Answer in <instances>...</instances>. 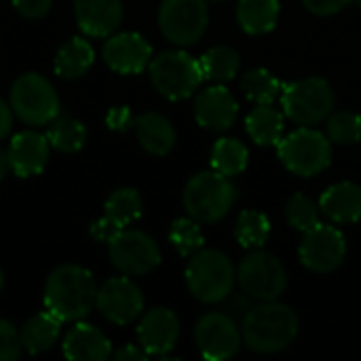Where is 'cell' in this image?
Segmentation results:
<instances>
[{
  "label": "cell",
  "mask_w": 361,
  "mask_h": 361,
  "mask_svg": "<svg viewBox=\"0 0 361 361\" xmlns=\"http://www.w3.org/2000/svg\"><path fill=\"white\" fill-rule=\"evenodd\" d=\"M97 283L89 269L80 264H61L44 281V309L63 324L85 319L97 305Z\"/></svg>",
  "instance_id": "6da1fadb"
},
{
  "label": "cell",
  "mask_w": 361,
  "mask_h": 361,
  "mask_svg": "<svg viewBox=\"0 0 361 361\" xmlns=\"http://www.w3.org/2000/svg\"><path fill=\"white\" fill-rule=\"evenodd\" d=\"M300 330L298 315L283 302L267 300L250 307L243 315V343L250 351L271 355L288 349Z\"/></svg>",
  "instance_id": "7a4b0ae2"
},
{
  "label": "cell",
  "mask_w": 361,
  "mask_h": 361,
  "mask_svg": "<svg viewBox=\"0 0 361 361\" xmlns=\"http://www.w3.org/2000/svg\"><path fill=\"white\" fill-rule=\"evenodd\" d=\"M186 288L199 302L218 305L231 298L237 283V269L220 250H199L186 264Z\"/></svg>",
  "instance_id": "3957f363"
},
{
  "label": "cell",
  "mask_w": 361,
  "mask_h": 361,
  "mask_svg": "<svg viewBox=\"0 0 361 361\" xmlns=\"http://www.w3.org/2000/svg\"><path fill=\"white\" fill-rule=\"evenodd\" d=\"M237 197L239 188L233 184V180L212 169L201 171L186 182L182 203L188 216L199 224H214L233 209Z\"/></svg>",
  "instance_id": "277c9868"
},
{
  "label": "cell",
  "mask_w": 361,
  "mask_h": 361,
  "mask_svg": "<svg viewBox=\"0 0 361 361\" xmlns=\"http://www.w3.org/2000/svg\"><path fill=\"white\" fill-rule=\"evenodd\" d=\"M283 114L300 127L326 123L334 112L336 95L332 85L322 76H309L294 82H286L281 89Z\"/></svg>",
  "instance_id": "5b68a950"
},
{
  "label": "cell",
  "mask_w": 361,
  "mask_h": 361,
  "mask_svg": "<svg viewBox=\"0 0 361 361\" xmlns=\"http://www.w3.org/2000/svg\"><path fill=\"white\" fill-rule=\"evenodd\" d=\"M148 74L152 87L171 102L190 97L205 80L199 59L180 49L163 51L152 57L148 63Z\"/></svg>",
  "instance_id": "8992f818"
},
{
  "label": "cell",
  "mask_w": 361,
  "mask_h": 361,
  "mask_svg": "<svg viewBox=\"0 0 361 361\" xmlns=\"http://www.w3.org/2000/svg\"><path fill=\"white\" fill-rule=\"evenodd\" d=\"M283 167L300 178H315L332 163V142L326 133L300 127L277 144Z\"/></svg>",
  "instance_id": "52a82bcc"
},
{
  "label": "cell",
  "mask_w": 361,
  "mask_h": 361,
  "mask_svg": "<svg viewBox=\"0 0 361 361\" xmlns=\"http://www.w3.org/2000/svg\"><path fill=\"white\" fill-rule=\"evenodd\" d=\"M13 114L32 127H44L59 114V95L51 80L38 72L21 74L11 87Z\"/></svg>",
  "instance_id": "ba28073f"
},
{
  "label": "cell",
  "mask_w": 361,
  "mask_h": 361,
  "mask_svg": "<svg viewBox=\"0 0 361 361\" xmlns=\"http://www.w3.org/2000/svg\"><path fill=\"white\" fill-rule=\"evenodd\" d=\"M237 283L245 298L256 302L277 300L288 286V273L281 260L269 252L252 250L237 269Z\"/></svg>",
  "instance_id": "9c48e42d"
},
{
  "label": "cell",
  "mask_w": 361,
  "mask_h": 361,
  "mask_svg": "<svg viewBox=\"0 0 361 361\" xmlns=\"http://www.w3.org/2000/svg\"><path fill=\"white\" fill-rule=\"evenodd\" d=\"M207 23V0H163L159 6V30L176 47L197 44Z\"/></svg>",
  "instance_id": "30bf717a"
},
{
  "label": "cell",
  "mask_w": 361,
  "mask_h": 361,
  "mask_svg": "<svg viewBox=\"0 0 361 361\" xmlns=\"http://www.w3.org/2000/svg\"><path fill=\"white\" fill-rule=\"evenodd\" d=\"M108 256L112 267L129 277L148 275L161 264V250L157 241L135 228H125L114 239H110Z\"/></svg>",
  "instance_id": "8fae6325"
},
{
  "label": "cell",
  "mask_w": 361,
  "mask_h": 361,
  "mask_svg": "<svg viewBox=\"0 0 361 361\" xmlns=\"http://www.w3.org/2000/svg\"><path fill=\"white\" fill-rule=\"evenodd\" d=\"M195 343L205 360L226 361L239 353L243 345V334L231 315L212 311L197 322Z\"/></svg>",
  "instance_id": "7c38bea8"
},
{
  "label": "cell",
  "mask_w": 361,
  "mask_h": 361,
  "mask_svg": "<svg viewBox=\"0 0 361 361\" xmlns=\"http://www.w3.org/2000/svg\"><path fill=\"white\" fill-rule=\"evenodd\" d=\"M300 241V262L305 269L317 275H326L336 271L347 256V239L332 224H317L311 231L302 233Z\"/></svg>",
  "instance_id": "4fadbf2b"
},
{
  "label": "cell",
  "mask_w": 361,
  "mask_h": 361,
  "mask_svg": "<svg viewBox=\"0 0 361 361\" xmlns=\"http://www.w3.org/2000/svg\"><path fill=\"white\" fill-rule=\"evenodd\" d=\"M95 309L110 324H114V326H129L137 317H142L144 296H142L140 288L129 279V275L110 277L97 290V305H95Z\"/></svg>",
  "instance_id": "5bb4252c"
},
{
  "label": "cell",
  "mask_w": 361,
  "mask_h": 361,
  "mask_svg": "<svg viewBox=\"0 0 361 361\" xmlns=\"http://www.w3.org/2000/svg\"><path fill=\"white\" fill-rule=\"evenodd\" d=\"M142 218V197L135 188H118L104 203V216L89 226L95 241L108 243L129 224Z\"/></svg>",
  "instance_id": "9a60e30c"
},
{
  "label": "cell",
  "mask_w": 361,
  "mask_h": 361,
  "mask_svg": "<svg viewBox=\"0 0 361 361\" xmlns=\"http://www.w3.org/2000/svg\"><path fill=\"white\" fill-rule=\"evenodd\" d=\"M102 57L116 74H140L152 59V47L137 32L110 34L104 42Z\"/></svg>",
  "instance_id": "2e32d148"
},
{
  "label": "cell",
  "mask_w": 361,
  "mask_h": 361,
  "mask_svg": "<svg viewBox=\"0 0 361 361\" xmlns=\"http://www.w3.org/2000/svg\"><path fill=\"white\" fill-rule=\"evenodd\" d=\"M140 347L148 355L165 357L169 351H173L178 338H180V319L171 309L157 307L142 315L135 328Z\"/></svg>",
  "instance_id": "e0dca14e"
},
{
  "label": "cell",
  "mask_w": 361,
  "mask_h": 361,
  "mask_svg": "<svg viewBox=\"0 0 361 361\" xmlns=\"http://www.w3.org/2000/svg\"><path fill=\"white\" fill-rule=\"evenodd\" d=\"M239 116V102L222 85L203 89L195 97V118L197 123L214 133L228 131Z\"/></svg>",
  "instance_id": "ac0fdd59"
},
{
  "label": "cell",
  "mask_w": 361,
  "mask_h": 361,
  "mask_svg": "<svg viewBox=\"0 0 361 361\" xmlns=\"http://www.w3.org/2000/svg\"><path fill=\"white\" fill-rule=\"evenodd\" d=\"M49 140L47 135L25 129L13 135L8 144V161H11V171L17 178H34L44 171L47 161H49Z\"/></svg>",
  "instance_id": "d6986e66"
},
{
  "label": "cell",
  "mask_w": 361,
  "mask_h": 361,
  "mask_svg": "<svg viewBox=\"0 0 361 361\" xmlns=\"http://www.w3.org/2000/svg\"><path fill=\"white\" fill-rule=\"evenodd\" d=\"M74 17L82 34L108 38L123 23V0H74Z\"/></svg>",
  "instance_id": "ffe728a7"
},
{
  "label": "cell",
  "mask_w": 361,
  "mask_h": 361,
  "mask_svg": "<svg viewBox=\"0 0 361 361\" xmlns=\"http://www.w3.org/2000/svg\"><path fill=\"white\" fill-rule=\"evenodd\" d=\"M63 357L70 361H106L112 357V345L108 336L82 319L70 328L61 343Z\"/></svg>",
  "instance_id": "44dd1931"
},
{
  "label": "cell",
  "mask_w": 361,
  "mask_h": 361,
  "mask_svg": "<svg viewBox=\"0 0 361 361\" xmlns=\"http://www.w3.org/2000/svg\"><path fill=\"white\" fill-rule=\"evenodd\" d=\"M322 214L332 224H355L361 220V186L355 182L332 184L319 199Z\"/></svg>",
  "instance_id": "7402d4cb"
},
{
  "label": "cell",
  "mask_w": 361,
  "mask_h": 361,
  "mask_svg": "<svg viewBox=\"0 0 361 361\" xmlns=\"http://www.w3.org/2000/svg\"><path fill=\"white\" fill-rule=\"evenodd\" d=\"M135 137L140 146L154 157H165L176 146V129L173 125L159 112H142L133 121Z\"/></svg>",
  "instance_id": "603a6c76"
},
{
  "label": "cell",
  "mask_w": 361,
  "mask_h": 361,
  "mask_svg": "<svg viewBox=\"0 0 361 361\" xmlns=\"http://www.w3.org/2000/svg\"><path fill=\"white\" fill-rule=\"evenodd\" d=\"M93 61H95V51L91 42L82 36H74L57 49L53 68L57 76L66 80H76L91 70Z\"/></svg>",
  "instance_id": "cb8c5ba5"
},
{
  "label": "cell",
  "mask_w": 361,
  "mask_h": 361,
  "mask_svg": "<svg viewBox=\"0 0 361 361\" xmlns=\"http://www.w3.org/2000/svg\"><path fill=\"white\" fill-rule=\"evenodd\" d=\"M61 319H57L51 311H40L36 315H32L19 330L21 336V345L23 351L30 355H40L44 351H49L61 334Z\"/></svg>",
  "instance_id": "d4e9b609"
},
{
  "label": "cell",
  "mask_w": 361,
  "mask_h": 361,
  "mask_svg": "<svg viewBox=\"0 0 361 361\" xmlns=\"http://www.w3.org/2000/svg\"><path fill=\"white\" fill-rule=\"evenodd\" d=\"M279 11H281L279 0H239L237 21L245 34L260 36L275 30L279 21Z\"/></svg>",
  "instance_id": "484cf974"
},
{
  "label": "cell",
  "mask_w": 361,
  "mask_h": 361,
  "mask_svg": "<svg viewBox=\"0 0 361 361\" xmlns=\"http://www.w3.org/2000/svg\"><path fill=\"white\" fill-rule=\"evenodd\" d=\"M283 114L273 104H256L245 116V131L258 146H277L283 137Z\"/></svg>",
  "instance_id": "4316f807"
},
{
  "label": "cell",
  "mask_w": 361,
  "mask_h": 361,
  "mask_svg": "<svg viewBox=\"0 0 361 361\" xmlns=\"http://www.w3.org/2000/svg\"><path fill=\"white\" fill-rule=\"evenodd\" d=\"M201 63V72L203 78L216 85L228 82L239 74L241 68V57L233 47H212L209 51H205L199 59Z\"/></svg>",
  "instance_id": "83f0119b"
},
{
  "label": "cell",
  "mask_w": 361,
  "mask_h": 361,
  "mask_svg": "<svg viewBox=\"0 0 361 361\" xmlns=\"http://www.w3.org/2000/svg\"><path fill=\"white\" fill-rule=\"evenodd\" d=\"M247 163L250 150L243 142L235 137H220L212 148V169L226 178L243 173L247 169Z\"/></svg>",
  "instance_id": "f1b7e54d"
},
{
  "label": "cell",
  "mask_w": 361,
  "mask_h": 361,
  "mask_svg": "<svg viewBox=\"0 0 361 361\" xmlns=\"http://www.w3.org/2000/svg\"><path fill=\"white\" fill-rule=\"evenodd\" d=\"M47 140L51 144V148L66 152V154H74L78 150L85 148L87 144V127L72 116H57L55 121L49 123V131H47Z\"/></svg>",
  "instance_id": "f546056e"
},
{
  "label": "cell",
  "mask_w": 361,
  "mask_h": 361,
  "mask_svg": "<svg viewBox=\"0 0 361 361\" xmlns=\"http://www.w3.org/2000/svg\"><path fill=\"white\" fill-rule=\"evenodd\" d=\"M237 243L245 250H260L271 237V220L256 209H243L235 224Z\"/></svg>",
  "instance_id": "4dcf8cb0"
},
{
  "label": "cell",
  "mask_w": 361,
  "mask_h": 361,
  "mask_svg": "<svg viewBox=\"0 0 361 361\" xmlns=\"http://www.w3.org/2000/svg\"><path fill=\"white\" fill-rule=\"evenodd\" d=\"M241 89L247 99L254 104H273L277 97H281L283 82L273 76L267 68H252L241 78Z\"/></svg>",
  "instance_id": "1f68e13d"
},
{
  "label": "cell",
  "mask_w": 361,
  "mask_h": 361,
  "mask_svg": "<svg viewBox=\"0 0 361 361\" xmlns=\"http://www.w3.org/2000/svg\"><path fill=\"white\" fill-rule=\"evenodd\" d=\"M169 241L178 250V254L184 256V258H190L192 254H197L205 245L203 231H201V226H199V222L195 218H178V220H173V224L169 228Z\"/></svg>",
  "instance_id": "d6a6232c"
},
{
  "label": "cell",
  "mask_w": 361,
  "mask_h": 361,
  "mask_svg": "<svg viewBox=\"0 0 361 361\" xmlns=\"http://www.w3.org/2000/svg\"><path fill=\"white\" fill-rule=\"evenodd\" d=\"M326 135L332 144L341 146H353L361 142V116L351 110L332 112L326 118Z\"/></svg>",
  "instance_id": "836d02e7"
},
{
  "label": "cell",
  "mask_w": 361,
  "mask_h": 361,
  "mask_svg": "<svg viewBox=\"0 0 361 361\" xmlns=\"http://www.w3.org/2000/svg\"><path fill=\"white\" fill-rule=\"evenodd\" d=\"M319 214H322L319 205L302 192L292 195L286 203V220L292 228H296L300 233H307L313 226H317Z\"/></svg>",
  "instance_id": "e575fe53"
},
{
  "label": "cell",
  "mask_w": 361,
  "mask_h": 361,
  "mask_svg": "<svg viewBox=\"0 0 361 361\" xmlns=\"http://www.w3.org/2000/svg\"><path fill=\"white\" fill-rule=\"evenodd\" d=\"M21 353H23V345H21L19 330L11 322L0 319V361L19 360Z\"/></svg>",
  "instance_id": "d590c367"
},
{
  "label": "cell",
  "mask_w": 361,
  "mask_h": 361,
  "mask_svg": "<svg viewBox=\"0 0 361 361\" xmlns=\"http://www.w3.org/2000/svg\"><path fill=\"white\" fill-rule=\"evenodd\" d=\"M133 121H135V116H133V112H131L129 106H114L106 114L108 129L118 131V133H125L127 129H131L133 127Z\"/></svg>",
  "instance_id": "8d00e7d4"
},
{
  "label": "cell",
  "mask_w": 361,
  "mask_h": 361,
  "mask_svg": "<svg viewBox=\"0 0 361 361\" xmlns=\"http://www.w3.org/2000/svg\"><path fill=\"white\" fill-rule=\"evenodd\" d=\"M13 6L25 19H42L49 15L53 0H13Z\"/></svg>",
  "instance_id": "74e56055"
},
{
  "label": "cell",
  "mask_w": 361,
  "mask_h": 361,
  "mask_svg": "<svg viewBox=\"0 0 361 361\" xmlns=\"http://www.w3.org/2000/svg\"><path fill=\"white\" fill-rule=\"evenodd\" d=\"M353 0H302V6L313 13V15H319V17H328V15H334L338 11H343L345 6H349Z\"/></svg>",
  "instance_id": "f35d334b"
},
{
  "label": "cell",
  "mask_w": 361,
  "mask_h": 361,
  "mask_svg": "<svg viewBox=\"0 0 361 361\" xmlns=\"http://www.w3.org/2000/svg\"><path fill=\"white\" fill-rule=\"evenodd\" d=\"M112 357L118 361H144L148 357V353L142 347L135 345H125L118 351H112Z\"/></svg>",
  "instance_id": "ab89813d"
},
{
  "label": "cell",
  "mask_w": 361,
  "mask_h": 361,
  "mask_svg": "<svg viewBox=\"0 0 361 361\" xmlns=\"http://www.w3.org/2000/svg\"><path fill=\"white\" fill-rule=\"evenodd\" d=\"M13 129V108L0 97V140H4Z\"/></svg>",
  "instance_id": "60d3db41"
},
{
  "label": "cell",
  "mask_w": 361,
  "mask_h": 361,
  "mask_svg": "<svg viewBox=\"0 0 361 361\" xmlns=\"http://www.w3.org/2000/svg\"><path fill=\"white\" fill-rule=\"evenodd\" d=\"M11 173V161H8V150L0 148V182Z\"/></svg>",
  "instance_id": "b9f144b4"
},
{
  "label": "cell",
  "mask_w": 361,
  "mask_h": 361,
  "mask_svg": "<svg viewBox=\"0 0 361 361\" xmlns=\"http://www.w3.org/2000/svg\"><path fill=\"white\" fill-rule=\"evenodd\" d=\"M2 288H4V273H2V269H0V292H2Z\"/></svg>",
  "instance_id": "7bdbcfd3"
},
{
  "label": "cell",
  "mask_w": 361,
  "mask_h": 361,
  "mask_svg": "<svg viewBox=\"0 0 361 361\" xmlns=\"http://www.w3.org/2000/svg\"><path fill=\"white\" fill-rule=\"evenodd\" d=\"M360 6H361V0H360Z\"/></svg>",
  "instance_id": "ee69618b"
},
{
  "label": "cell",
  "mask_w": 361,
  "mask_h": 361,
  "mask_svg": "<svg viewBox=\"0 0 361 361\" xmlns=\"http://www.w3.org/2000/svg\"><path fill=\"white\" fill-rule=\"evenodd\" d=\"M218 2H220V0H218Z\"/></svg>",
  "instance_id": "f6af8a7d"
}]
</instances>
